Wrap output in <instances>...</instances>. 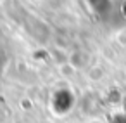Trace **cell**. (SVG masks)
I'll return each mask as SVG.
<instances>
[{"instance_id":"6da1fadb","label":"cell","mask_w":126,"mask_h":123,"mask_svg":"<svg viewBox=\"0 0 126 123\" xmlns=\"http://www.w3.org/2000/svg\"><path fill=\"white\" fill-rule=\"evenodd\" d=\"M88 61H90V57H88V54H86L85 50H76V52H73V54L67 57V62H69L74 69L85 68V66L88 64Z\"/></svg>"},{"instance_id":"7a4b0ae2","label":"cell","mask_w":126,"mask_h":123,"mask_svg":"<svg viewBox=\"0 0 126 123\" xmlns=\"http://www.w3.org/2000/svg\"><path fill=\"white\" fill-rule=\"evenodd\" d=\"M102 76H104L102 68H97V66H95V68H92V69L88 71V78H90V80H93V82H95V80H100Z\"/></svg>"}]
</instances>
